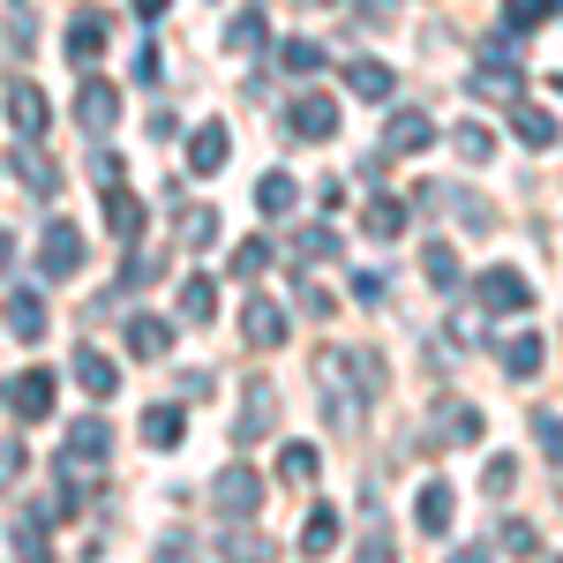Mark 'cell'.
<instances>
[{"label":"cell","instance_id":"obj_1","mask_svg":"<svg viewBox=\"0 0 563 563\" xmlns=\"http://www.w3.org/2000/svg\"><path fill=\"white\" fill-rule=\"evenodd\" d=\"M76 121H84V135H90V143H106V135L121 129V90L90 76V84L76 90Z\"/></svg>","mask_w":563,"mask_h":563},{"label":"cell","instance_id":"obj_2","mask_svg":"<svg viewBox=\"0 0 563 563\" xmlns=\"http://www.w3.org/2000/svg\"><path fill=\"white\" fill-rule=\"evenodd\" d=\"M38 263H45V278H76V271H84V233H76L68 218H45Z\"/></svg>","mask_w":563,"mask_h":563},{"label":"cell","instance_id":"obj_3","mask_svg":"<svg viewBox=\"0 0 563 563\" xmlns=\"http://www.w3.org/2000/svg\"><path fill=\"white\" fill-rule=\"evenodd\" d=\"M211 504L225 511V519H256V504H263V481L249 474V466H225V474L211 481Z\"/></svg>","mask_w":563,"mask_h":563},{"label":"cell","instance_id":"obj_4","mask_svg":"<svg viewBox=\"0 0 563 563\" xmlns=\"http://www.w3.org/2000/svg\"><path fill=\"white\" fill-rule=\"evenodd\" d=\"M286 135H301V143L339 135V98H316V90H301V98H294V113H286Z\"/></svg>","mask_w":563,"mask_h":563},{"label":"cell","instance_id":"obj_5","mask_svg":"<svg viewBox=\"0 0 563 563\" xmlns=\"http://www.w3.org/2000/svg\"><path fill=\"white\" fill-rule=\"evenodd\" d=\"M481 308H488V316H511V308H526L533 301V286H526L519 271H511V263H496V271H481Z\"/></svg>","mask_w":563,"mask_h":563},{"label":"cell","instance_id":"obj_6","mask_svg":"<svg viewBox=\"0 0 563 563\" xmlns=\"http://www.w3.org/2000/svg\"><path fill=\"white\" fill-rule=\"evenodd\" d=\"M225 151H233V129L203 121V129L188 135V174H225Z\"/></svg>","mask_w":563,"mask_h":563},{"label":"cell","instance_id":"obj_7","mask_svg":"<svg viewBox=\"0 0 563 563\" xmlns=\"http://www.w3.org/2000/svg\"><path fill=\"white\" fill-rule=\"evenodd\" d=\"M8 121L23 135H45L53 129V106H45V90L38 84H8Z\"/></svg>","mask_w":563,"mask_h":563},{"label":"cell","instance_id":"obj_8","mask_svg":"<svg viewBox=\"0 0 563 563\" xmlns=\"http://www.w3.org/2000/svg\"><path fill=\"white\" fill-rule=\"evenodd\" d=\"M8 174L23 180V188H38V196H60V166H53L45 151H31V143H23V151H8Z\"/></svg>","mask_w":563,"mask_h":563},{"label":"cell","instance_id":"obj_9","mask_svg":"<svg viewBox=\"0 0 563 563\" xmlns=\"http://www.w3.org/2000/svg\"><path fill=\"white\" fill-rule=\"evenodd\" d=\"M113 459V429L106 421H76L68 429V466H106Z\"/></svg>","mask_w":563,"mask_h":563},{"label":"cell","instance_id":"obj_10","mask_svg":"<svg viewBox=\"0 0 563 563\" xmlns=\"http://www.w3.org/2000/svg\"><path fill=\"white\" fill-rule=\"evenodd\" d=\"M429 135H435V121H429V113H390V129H384V158L429 151Z\"/></svg>","mask_w":563,"mask_h":563},{"label":"cell","instance_id":"obj_11","mask_svg":"<svg viewBox=\"0 0 563 563\" xmlns=\"http://www.w3.org/2000/svg\"><path fill=\"white\" fill-rule=\"evenodd\" d=\"M271 421H278V390L256 384V390H249V406H241V421H233V443H256V435H271Z\"/></svg>","mask_w":563,"mask_h":563},{"label":"cell","instance_id":"obj_12","mask_svg":"<svg viewBox=\"0 0 563 563\" xmlns=\"http://www.w3.org/2000/svg\"><path fill=\"white\" fill-rule=\"evenodd\" d=\"M241 331H249V346H286V308L278 301H249L241 308Z\"/></svg>","mask_w":563,"mask_h":563},{"label":"cell","instance_id":"obj_13","mask_svg":"<svg viewBox=\"0 0 563 563\" xmlns=\"http://www.w3.org/2000/svg\"><path fill=\"white\" fill-rule=\"evenodd\" d=\"M8 406H15L23 421H38L45 406H53V376H45V368H23V376L8 384Z\"/></svg>","mask_w":563,"mask_h":563},{"label":"cell","instance_id":"obj_14","mask_svg":"<svg viewBox=\"0 0 563 563\" xmlns=\"http://www.w3.org/2000/svg\"><path fill=\"white\" fill-rule=\"evenodd\" d=\"M474 98L511 106V98H519V68H511V60H481V68H474Z\"/></svg>","mask_w":563,"mask_h":563},{"label":"cell","instance_id":"obj_15","mask_svg":"<svg viewBox=\"0 0 563 563\" xmlns=\"http://www.w3.org/2000/svg\"><path fill=\"white\" fill-rule=\"evenodd\" d=\"M0 316H8V331L31 346V339H45V308H38V294H8L0 301Z\"/></svg>","mask_w":563,"mask_h":563},{"label":"cell","instance_id":"obj_16","mask_svg":"<svg viewBox=\"0 0 563 563\" xmlns=\"http://www.w3.org/2000/svg\"><path fill=\"white\" fill-rule=\"evenodd\" d=\"M218 556L225 563H271V541H263L256 526H225L218 533Z\"/></svg>","mask_w":563,"mask_h":563},{"label":"cell","instance_id":"obj_17","mask_svg":"<svg viewBox=\"0 0 563 563\" xmlns=\"http://www.w3.org/2000/svg\"><path fill=\"white\" fill-rule=\"evenodd\" d=\"M68 53H76V60H98V53H106V15H98V8H84V15H76V23H68Z\"/></svg>","mask_w":563,"mask_h":563},{"label":"cell","instance_id":"obj_18","mask_svg":"<svg viewBox=\"0 0 563 563\" xmlns=\"http://www.w3.org/2000/svg\"><path fill=\"white\" fill-rule=\"evenodd\" d=\"M331 549H339V511H331V504H316L308 526H301V556H331Z\"/></svg>","mask_w":563,"mask_h":563},{"label":"cell","instance_id":"obj_19","mask_svg":"<svg viewBox=\"0 0 563 563\" xmlns=\"http://www.w3.org/2000/svg\"><path fill=\"white\" fill-rule=\"evenodd\" d=\"M76 384L90 390V398H113V384H121V368H113V361H106V353H76Z\"/></svg>","mask_w":563,"mask_h":563},{"label":"cell","instance_id":"obj_20","mask_svg":"<svg viewBox=\"0 0 563 563\" xmlns=\"http://www.w3.org/2000/svg\"><path fill=\"white\" fill-rule=\"evenodd\" d=\"M346 90H361V98H390L398 76H390L384 60H346Z\"/></svg>","mask_w":563,"mask_h":563},{"label":"cell","instance_id":"obj_21","mask_svg":"<svg viewBox=\"0 0 563 563\" xmlns=\"http://www.w3.org/2000/svg\"><path fill=\"white\" fill-rule=\"evenodd\" d=\"M106 225H113V241H135L143 233V211H135L129 188H106Z\"/></svg>","mask_w":563,"mask_h":563},{"label":"cell","instance_id":"obj_22","mask_svg":"<svg viewBox=\"0 0 563 563\" xmlns=\"http://www.w3.org/2000/svg\"><path fill=\"white\" fill-rule=\"evenodd\" d=\"M218 316V286L211 278H188V286H180V323H211Z\"/></svg>","mask_w":563,"mask_h":563},{"label":"cell","instance_id":"obj_23","mask_svg":"<svg viewBox=\"0 0 563 563\" xmlns=\"http://www.w3.org/2000/svg\"><path fill=\"white\" fill-rule=\"evenodd\" d=\"M166 339H174V331H166L158 316H135V323H129V353H135V361H158Z\"/></svg>","mask_w":563,"mask_h":563},{"label":"cell","instance_id":"obj_24","mask_svg":"<svg viewBox=\"0 0 563 563\" xmlns=\"http://www.w3.org/2000/svg\"><path fill=\"white\" fill-rule=\"evenodd\" d=\"M180 429H188V421H180L174 406H151V413H143V443H151V451H174Z\"/></svg>","mask_w":563,"mask_h":563},{"label":"cell","instance_id":"obj_25","mask_svg":"<svg viewBox=\"0 0 563 563\" xmlns=\"http://www.w3.org/2000/svg\"><path fill=\"white\" fill-rule=\"evenodd\" d=\"M421 271H429V286H435V294H451V286H459V249L429 241V249H421Z\"/></svg>","mask_w":563,"mask_h":563},{"label":"cell","instance_id":"obj_26","mask_svg":"<svg viewBox=\"0 0 563 563\" xmlns=\"http://www.w3.org/2000/svg\"><path fill=\"white\" fill-rule=\"evenodd\" d=\"M278 481H286V488H308V481H316V443H286V451H278Z\"/></svg>","mask_w":563,"mask_h":563},{"label":"cell","instance_id":"obj_27","mask_svg":"<svg viewBox=\"0 0 563 563\" xmlns=\"http://www.w3.org/2000/svg\"><path fill=\"white\" fill-rule=\"evenodd\" d=\"M256 203H263V211H271V218H286V211H294V203H301V188H294V174H263Z\"/></svg>","mask_w":563,"mask_h":563},{"label":"cell","instance_id":"obj_28","mask_svg":"<svg viewBox=\"0 0 563 563\" xmlns=\"http://www.w3.org/2000/svg\"><path fill=\"white\" fill-rule=\"evenodd\" d=\"M278 68H286V76H316V68H323V45L316 38H286L278 45Z\"/></svg>","mask_w":563,"mask_h":563},{"label":"cell","instance_id":"obj_29","mask_svg":"<svg viewBox=\"0 0 563 563\" xmlns=\"http://www.w3.org/2000/svg\"><path fill=\"white\" fill-rule=\"evenodd\" d=\"M451 526V481H429L421 488V533H443Z\"/></svg>","mask_w":563,"mask_h":563},{"label":"cell","instance_id":"obj_30","mask_svg":"<svg viewBox=\"0 0 563 563\" xmlns=\"http://www.w3.org/2000/svg\"><path fill=\"white\" fill-rule=\"evenodd\" d=\"M361 225H368L376 241H398V225H406V203H390V196H376V203L361 211Z\"/></svg>","mask_w":563,"mask_h":563},{"label":"cell","instance_id":"obj_31","mask_svg":"<svg viewBox=\"0 0 563 563\" xmlns=\"http://www.w3.org/2000/svg\"><path fill=\"white\" fill-rule=\"evenodd\" d=\"M541 361H549V346H541V339H533V331H519V339H511V346H504V368H511V376H533V368H541Z\"/></svg>","mask_w":563,"mask_h":563},{"label":"cell","instance_id":"obj_32","mask_svg":"<svg viewBox=\"0 0 563 563\" xmlns=\"http://www.w3.org/2000/svg\"><path fill=\"white\" fill-rule=\"evenodd\" d=\"M225 45H233V53H256V45H263V15H256V8H241V15H233Z\"/></svg>","mask_w":563,"mask_h":563},{"label":"cell","instance_id":"obj_33","mask_svg":"<svg viewBox=\"0 0 563 563\" xmlns=\"http://www.w3.org/2000/svg\"><path fill=\"white\" fill-rule=\"evenodd\" d=\"M519 135L533 143V151H549V143H556V121H549L541 106H519Z\"/></svg>","mask_w":563,"mask_h":563},{"label":"cell","instance_id":"obj_34","mask_svg":"<svg viewBox=\"0 0 563 563\" xmlns=\"http://www.w3.org/2000/svg\"><path fill=\"white\" fill-rule=\"evenodd\" d=\"M331 249H339V233H331V225H308L301 241H294V256H301V263H323Z\"/></svg>","mask_w":563,"mask_h":563},{"label":"cell","instance_id":"obj_35","mask_svg":"<svg viewBox=\"0 0 563 563\" xmlns=\"http://www.w3.org/2000/svg\"><path fill=\"white\" fill-rule=\"evenodd\" d=\"M556 15V0H511V23L504 31H533V23H549Z\"/></svg>","mask_w":563,"mask_h":563},{"label":"cell","instance_id":"obj_36","mask_svg":"<svg viewBox=\"0 0 563 563\" xmlns=\"http://www.w3.org/2000/svg\"><path fill=\"white\" fill-rule=\"evenodd\" d=\"M180 241H188V249H211V241H218V211H188Z\"/></svg>","mask_w":563,"mask_h":563},{"label":"cell","instance_id":"obj_37","mask_svg":"<svg viewBox=\"0 0 563 563\" xmlns=\"http://www.w3.org/2000/svg\"><path fill=\"white\" fill-rule=\"evenodd\" d=\"M451 143H459V158H474V166L488 158V151H496V135H488V129H474V121H466V129L451 135Z\"/></svg>","mask_w":563,"mask_h":563},{"label":"cell","instance_id":"obj_38","mask_svg":"<svg viewBox=\"0 0 563 563\" xmlns=\"http://www.w3.org/2000/svg\"><path fill=\"white\" fill-rule=\"evenodd\" d=\"M263 263H271V249H263V241H241V249H233V271H241V278H256Z\"/></svg>","mask_w":563,"mask_h":563},{"label":"cell","instance_id":"obj_39","mask_svg":"<svg viewBox=\"0 0 563 563\" xmlns=\"http://www.w3.org/2000/svg\"><path fill=\"white\" fill-rule=\"evenodd\" d=\"M511 481H519V466H511V459H496V466L481 474V488H488V496H511Z\"/></svg>","mask_w":563,"mask_h":563},{"label":"cell","instance_id":"obj_40","mask_svg":"<svg viewBox=\"0 0 563 563\" xmlns=\"http://www.w3.org/2000/svg\"><path fill=\"white\" fill-rule=\"evenodd\" d=\"M15 474H23V443H15V435H0V488H8Z\"/></svg>","mask_w":563,"mask_h":563},{"label":"cell","instance_id":"obj_41","mask_svg":"<svg viewBox=\"0 0 563 563\" xmlns=\"http://www.w3.org/2000/svg\"><path fill=\"white\" fill-rule=\"evenodd\" d=\"M90 174H98V188H121V158H113V151H98V158H90Z\"/></svg>","mask_w":563,"mask_h":563},{"label":"cell","instance_id":"obj_42","mask_svg":"<svg viewBox=\"0 0 563 563\" xmlns=\"http://www.w3.org/2000/svg\"><path fill=\"white\" fill-rule=\"evenodd\" d=\"M533 435H541V459H556V413H549V406L533 413Z\"/></svg>","mask_w":563,"mask_h":563},{"label":"cell","instance_id":"obj_43","mask_svg":"<svg viewBox=\"0 0 563 563\" xmlns=\"http://www.w3.org/2000/svg\"><path fill=\"white\" fill-rule=\"evenodd\" d=\"M504 549H511V556H533V526L511 519V526H504Z\"/></svg>","mask_w":563,"mask_h":563},{"label":"cell","instance_id":"obj_44","mask_svg":"<svg viewBox=\"0 0 563 563\" xmlns=\"http://www.w3.org/2000/svg\"><path fill=\"white\" fill-rule=\"evenodd\" d=\"M158 563H196V549H188V541H166V549H158Z\"/></svg>","mask_w":563,"mask_h":563},{"label":"cell","instance_id":"obj_45","mask_svg":"<svg viewBox=\"0 0 563 563\" xmlns=\"http://www.w3.org/2000/svg\"><path fill=\"white\" fill-rule=\"evenodd\" d=\"M361 563H390V541H384V533H376V541L361 549Z\"/></svg>","mask_w":563,"mask_h":563},{"label":"cell","instance_id":"obj_46","mask_svg":"<svg viewBox=\"0 0 563 563\" xmlns=\"http://www.w3.org/2000/svg\"><path fill=\"white\" fill-rule=\"evenodd\" d=\"M451 563H488V549H459V556H451Z\"/></svg>","mask_w":563,"mask_h":563},{"label":"cell","instance_id":"obj_47","mask_svg":"<svg viewBox=\"0 0 563 563\" xmlns=\"http://www.w3.org/2000/svg\"><path fill=\"white\" fill-rule=\"evenodd\" d=\"M135 15H166V0H135Z\"/></svg>","mask_w":563,"mask_h":563},{"label":"cell","instance_id":"obj_48","mask_svg":"<svg viewBox=\"0 0 563 563\" xmlns=\"http://www.w3.org/2000/svg\"><path fill=\"white\" fill-rule=\"evenodd\" d=\"M8 263H15V241H8V233H0V271H8Z\"/></svg>","mask_w":563,"mask_h":563},{"label":"cell","instance_id":"obj_49","mask_svg":"<svg viewBox=\"0 0 563 563\" xmlns=\"http://www.w3.org/2000/svg\"><path fill=\"white\" fill-rule=\"evenodd\" d=\"M301 8H331V0H301Z\"/></svg>","mask_w":563,"mask_h":563}]
</instances>
